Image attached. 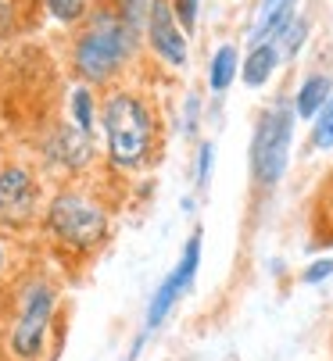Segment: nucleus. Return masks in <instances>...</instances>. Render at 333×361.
Returning a JSON list of instances; mask_svg holds the SVG:
<instances>
[{"mask_svg":"<svg viewBox=\"0 0 333 361\" xmlns=\"http://www.w3.org/2000/svg\"><path fill=\"white\" fill-rule=\"evenodd\" d=\"M326 276H333V262H315V265L305 272V283H319V279H326Z\"/></svg>","mask_w":333,"mask_h":361,"instance_id":"obj_20","label":"nucleus"},{"mask_svg":"<svg viewBox=\"0 0 333 361\" xmlns=\"http://www.w3.org/2000/svg\"><path fill=\"white\" fill-rule=\"evenodd\" d=\"M11 32V0H0V39Z\"/></svg>","mask_w":333,"mask_h":361,"instance_id":"obj_22","label":"nucleus"},{"mask_svg":"<svg viewBox=\"0 0 333 361\" xmlns=\"http://www.w3.org/2000/svg\"><path fill=\"white\" fill-rule=\"evenodd\" d=\"M180 18H183L187 29H194V22H197V0H180Z\"/></svg>","mask_w":333,"mask_h":361,"instance_id":"obj_21","label":"nucleus"},{"mask_svg":"<svg viewBox=\"0 0 333 361\" xmlns=\"http://www.w3.org/2000/svg\"><path fill=\"white\" fill-rule=\"evenodd\" d=\"M211 161H215V147L204 143V147H201V158H197V186H208V179H211Z\"/></svg>","mask_w":333,"mask_h":361,"instance_id":"obj_18","label":"nucleus"},{"mask_svg":"<svg viewBox=\"0 0 333 361\" xmlns=\"http://www.w3.org/2000/svg\"><path fill=\"white\" fill-rule=\"evenodd\" d=\"M147 36H151V47L169 65H176V68L187 65V36L180 32L176 15L165 0H154L151 11H147Z\"/></svg>","mask_w":333,"mask_h":361,"instance_id":"obj_7","label":"nucleus"},{"mask_svg":"<svg viewBox=\"0 0 333 361\" xmlns=\"http://www.w3.org/2000/svg\"><path fill=\"white\" fill-rule=\"evenodd\" d=\"M276 61H280V47L276 43H258V47H251V58L244 61V82L255 90V86H265L269 82V75L276 72Z\"/></svg>","mask_w":333,"mask_h":361,"instance_id":"obj_10","label":"nucleus"},{"mask_svg":"<svg viewBox=\"0 0 333 361\" xmlns=\"http://www.w3.org/2000/svg\"><path fill=\"white\" fill-rule=\"evenodd\" d=\"M305 32H308V22H305V18H291V22H287V29L280 32V39H284V50H287V54H298V50H301Z\"/></svg>","mask_w":333,"mask_h":361,"instance_id":"obj_16","label":"nucleus"},{"mask_svg":"<svg viewBox=\"0 0 333 361\" xmlns=\"http://www.w3.org/2000/svg\"><path fill=\"white\" fill-rule=\"evenodd\" d=\"M36 208V183L25 169H4L0 172V222L18 226Z\"/></svg>","mask_w":333,"mask_h":361,"instance_id":"obj_8","label":"nucleus"},{"mask_svg":"<svg viewBox=\"0 0 333 361\" xmlns=\"http://www.w3.org/2000/svg\"><path fill=\"white\" fill-rule=\"evenodd\" d=\"M329 93H333V79H329V75H308V79L301 82V90H298L294 111H298L301 118H315L319 108L329 100Z\"/></svg>","mask_w":333,"mask_h":361,"instance_id":"obj_11","label":"nucleus"},{"mask_svg":"<svg viewBox=\"0 0 333 361\" xmlns=\"http://www.w3.org/2000/svg\"><path fill=\"white\" fill-rule=\"evenodd\" d=\"M54 147H58V158L65 165H86L90 161V133L79 129V126H65L58 133V140H54Z\"/></svg>","mask_w":333,"mask_h":361,"instance_id":"obj_12","label":"nucleus"},{"mask_svg":"<svg viewBox=\"0 0 333 361\" xmlns=\"http://www.w3.org/2000/svg\"><path fill=\"white\" fill-rule=\"evenodd\" d=\"M72 111H76V126L90 133V126H93V100H90V90L79 86V90L72 93Z\"/></svg>","mask_w":333,"mask_h":361,"instance_id":"obj_15","label":"nucleus"},{"mask_svg":"<svg viewBox=\"0 0 333 361\" xmlns=\"http://www.w3.org/2000/svg\"><path fill=\"white\" fill-rule=\"evenodd\" d=\"M50 312H54V293L47 286H33L25 297V307H22L18 329H15V354L18 357H36L43 350Z\"/></svg>","mask_w":333,"mask_h":361,"instance_id":"obj_6","label":"nucleus"},{"mask_svg":"<svg viewBox=\"0 0 333 361\" xmlns=\"http://www.w3.org/2000/svg\"><path fill=\"white\" fill-rule=\"evenodd\" d=\"M237 47H218L215 50V58H211V68H208V86L215 90V93H226L230 90V82L237 79Z\"/></svg>","mask_w":333,"mask_h":361,"instance_id":"obj_13","label":"nucleus"},{"mask_svg":"<svg viewBox=\"0 0 333 361\" xmlns=\"http://www.w3.org/2000/svg\"><path fill=\"white\" fill-rule=\"evenodd\" d=\"M151 4H154V0H126V25H129V29H136V25H140V18L151 11Z\"/></svg>","mask_w":333,"mask_h":361,"instance_id":"obj_19","label":"nucleus"},{"mask_svg":"<svg viewBox=\"0 0 333 361\" xmlns=\"http://www.w3.org/2000/svg\"><path fill=\"white\" fill-rule=\"evenodd\" d=\"M104 133H107L111 161L119 169H136L147 161L154 122L151 111L144 108V100H136L133 93H115L104 108Z\"/></svg>","mask_w":333,"mask_h":361,"instance_id":"obj_1","label":"nucleus"},{"mask_svg":"<svg viewBox=\"0 0 333 361\" xmlns=\"http://www.w3.org/2000/svg\"><path fill=\"white\" fill-rule=\"evenodd\" d=\"M197 265H201V233H194V236L187 240V250H183V257H180V265L161 279L158 293L151 297V307H147V329H154V326H161L165 319H169L173 304L190 290V283H194V276H197Z\"/></svg>","mask_w":333,"mask_h":361,"instance_id":"obj_5","label":"nucleus"},{"mask_svg":"<svg viewBox=\"0 0 333 361\" xmlns=\"http://www.w3.org/2000/svg\"><path fill=\"white\" fill-rule=\"evenodd\" d=\"M291 133H294V108L276 104L258 118L255 140H251V165L262 186H276L287 169V150H291Z\"/></svg>","mask_w":333,"mask_h":361,"instance_id":"obj_3","label":"nucleus"},{"mask_svg":"<svg viewBox=\"0 0 333 361\" xmlns=\"http://www.w3.org/2000/svg\"><path fill=\"white\" fill-rule=\"evenodd\" d=\"M133 50V29L119 18V15H97L90 32L79 39V50H76V61H79V72L86 79H107L111 72H115L126 54Z\"/></svg>","mask_w":333,"mask_h":361,"instance_id":"obj_2","label":"nucleus"},{"mask_svg":"<svg viewBox=\"0 0 333 361\" xmlns=\"http://www.w3.org/2000/svg\"><path fill=\"white\" fill-rule=\"evenodd\" d=\"M50 229L62 240L76 243V247H90L104 236V215L90 200H83L76 193H65V197H58L50 204Z\"/></svg>","mask_w":333,"mask_h":361,"instance_id":"obj_4","label":"nucleus"},{"mask_svg":"<svg viewBox=\"0 0 333 361\" xmlns=\"http://www.w3.org/2000/svg\"><path fill=\"white\" fill-rule=\"evenodd\" d=\"M312 143L315 147H333V93H329V100L319 108V115H315V126H312Z\"/></svg>","mask_w":333,"mask_h":361,"instance_id":"obj_14","label":"nucleus"},{"mask_svg":"<svg viewBox=\"0 0 333 361\" xmlns=\"http://www.w3.org/2000/svg\"><path fill=\"white\" fill-rule=\"evenodd\" d=\"M197 108H201L197 97H190V100H187V126H183L187 133H194V115H197Z\"/></svg>","mask_w":333,"mask_h":361,"instance_id":"obj_23","label":"nucleus"},{"mask_svg":"<svg viewBox=\"0 0 333 361\" xmlns=\"http://www.w3.org/2000/svg\"><path fill=\"white\" fill-rule=\"evenodd\" d=\"M47 8L58 22H76L86 11V0H47Z\"/></svg>","mask_w":333,"mask_h":361,"instance_id":"obj_17","label":"nucleus"},{"mask_svg":"<svg viewBox=\"0 0 333 361\" xmlns=\"http://www.w3.org/2000/svg\"><path fill=\"white\" fill-rule=\"evenodd\" d=\"M294 4L298 0H262L258 4V15H255V25H251V47L258 43H272L287 29V22L294 18Z\"/></svg>","mask_w":333,"mask_h":361,"instance_id":"obj_9","label":"nucleus"},{"mask_svg":"<svg viewBox=\"0 0 333 361\" xmlns=\"http://www.w3.org/2000/svg\"><path fill=\"white\" fill-rule=\"evenodd\" d=\"M0 269H4V250H0Z\"/></svg>","mask_w":333,"mask_h":361,"instance_id":"obj_24","label":"nucleus"}]
</instances>
